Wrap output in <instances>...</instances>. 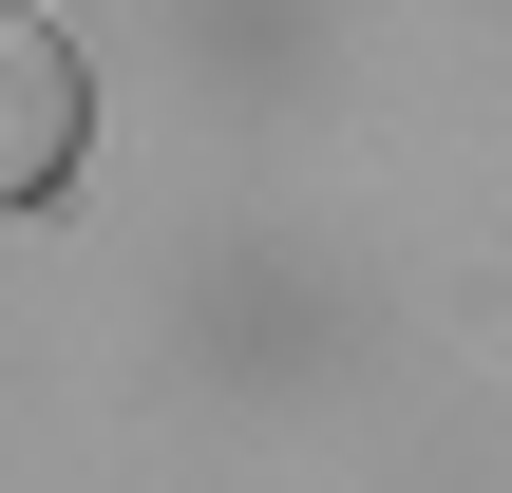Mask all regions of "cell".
I'll return each mask as SVG.
<instances>
[{
	"label": "cell",
	"instance_id": "obj_1",
	"mask_svg": "<svg viewBox=\"0 0 512 493\" xmlns=\"http://www.w3.org/2000/svg\"><path fill=\"white\" fill-rule=\"evenodd\" d=\"M76 171V57L57 19H0V190H57Z\"/></svg>",
	"mask_w": 512,
	"mask_h": 493
}]
</instances>
